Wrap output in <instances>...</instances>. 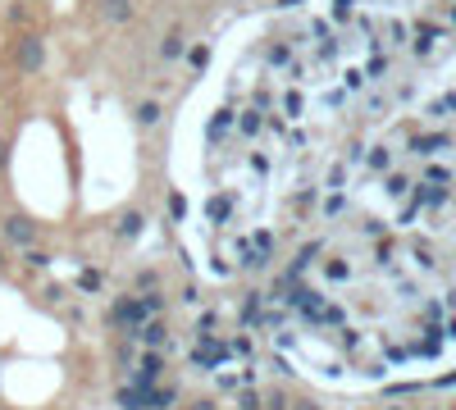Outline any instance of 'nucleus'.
<instances>
[{
	"label": "nucleus",
	"instance_id": "6",
	"mask_svg": "<svg viewBox=\"0 0 456 410\" xmlns=\"http://www.w3.org/2000/svg\"><path fill=\"white\" fill-rule=\"evenodd\" d=\"M174 60H183V37L169 33V37H164V46H160V64H174Z\"/></svg>",
	"mask_w": 456,
	"mask_h": 410
},
{
	"label": "nucleus",
	"instance_id": "7",
	"mask_svg": "<svg viewBox=\"0 0 456 410\" xmlns=\"http://www.w3.org/2000/svg\"><path fill=\"white\" fill-rule=\"evenodd\" d=\"M141 337H146L151 346H164V328L160 324H146V333H141Z\"/></svg>",
	"mask_w": 456,
	"mask_h": 410
},
{
	"label": "nucleus",
	"instance_id": "2",
	"mask_svg": "<svg viewBox=\"0 0 456 410\" xmlns=\"http://www.w3.org/2000/svg\"><path fill=\"white\" fill-rule=\"evenodd\" d=\"M5 238H10V242H19V247H28V242L37 238L33 219H23V215H10V219H5Z\"/></svg>",
	"mask_w": 456,
	"mask_h": 410
},
{
	"label": "nucleus",
	"instance_id": "5",
	"mask_svg": "<svg viewBox=\"0 0 456 410\" xmlns=\"http://www.w3.org/2000/svg\"><path fill=\"white\" fill-rule=\"evenodd\" d=\"M100 14H105L109 23H128L132 19V0H105V10H100Z\"/></svg>",
	"mask_w": 456,
	"mask_h": 410
},
{
	"label": "nucleus",
	"instance_id": "10",
	"mask_svg": "<svg viewBox=\"0 0 456 410\" xmlns=\"http://www.w3.org/2000/svg\"><path fill=\"white\" fill-rule=\"evenodd\" d=\"M206 60H210V51H206V46H196V51H192V69H206Z\"/></svg>",
	"mask_w": 456,
	"mask_h": 410
},
{
	"label": "nucleus",
	"instance_id": "1",
	"mask_svg": "<svg viewBox=\"0 0 456 410\" xmlns=\"http://www.w3.org/2000/svg\"><path fill=\"white\" fill-rule=\"evenodd\" d=\"M14 60H19V73H42V64H46V42H42V37H23L19 51H14Z\"/></svg>",
	"mask_w": 456,
	"mask_h": 410
},
{
	"label": "nucleus",
	"instance_id": "4",
	"mask_svg": "<svg viewBox=\"0 0 456 410\" xmlns=\"http://www.w3.org/2000/svg\"><path fill=\"white\" fill-rule=\"evenodd\" d=\"M164 119V105H160V100H141V105H137V123H141V128H155V123H160Z\"/></svg>",
	"mask_w": 456,
	"mask_h": 410
},
{
	"label": "nucleus",
	"instance_id": "8",
	"mask_svg": "<svg viewBox=\"0 0 456 410\" xmlns=\"http://www.w3.org/2000/svg\"><path fill=\"white\" fill-rule=\"evenodd\" d=\"M137 228H141V219H137V215H123V224H119V233H123V238H132Z\"/></svg>",
	"mask_w": 456,
	"mask_h": 410
},
{
	"label": "nucleus",
	"instance_id": "9",
	"mask_svg": "<svg viewBox=\"0 0 456 410\" xmlns=\"http://www.w3.org/2000/svg\"><path fill=\"white\" fill-rule=\"evenodd\" d=\"M78 283H82V287H87V292H96V287H100V274H96V269H87V274H82V278H78Z\"/></svg>",
	"mask_w": 456,
	"mask_h": 410
},
{
	"label": "nucleus",
	"instance_id": "3",
	"mask_svg": "<svg viewBox=\"0 0 456 410\" xmlns=\"http://www.w3.org/2000/svg\"><path fill=\"white\" fill-rule=\"evenodd\" d=\"M141 314H146V305H137V301H119L114 310H109V319H114V324H137Z\"/></svg>",
	"mask_w": 456,
	"mask_h": 410
}]
</instances>
